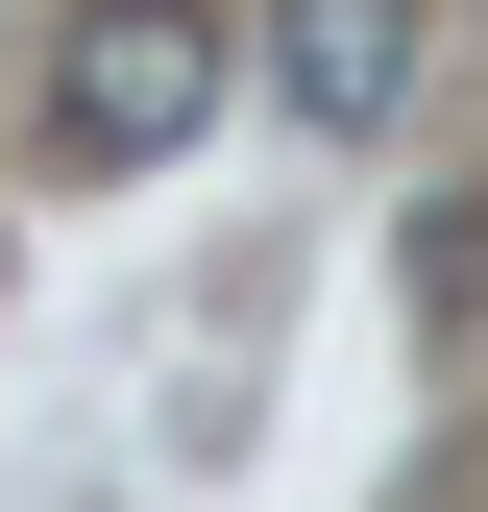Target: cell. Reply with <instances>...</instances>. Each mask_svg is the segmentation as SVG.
Masks as SVG:
<instances>
[{"instance_id":"6da1fadb","label":"cell","mask_w":488,"mask_h":512,"mask_svg":"<svg viewBox=\"0 0 488 512\" xmlns=\"http://www.w3.org/2000/svg\"><path fill=\"white\" fill-rule=\"evenodd\" d=\"M196 122H220V25H196V0H74L49 147H74V171H147V147H196Z\"/></svg>"},{"instance_id":"7a4b0ae2","label":"cell","mask_w":488,"mask_h":512,"mask_svg":"<svg viewBox=\"0 0 488 512\" xmlns=\"http://www.w3.org/2000/svg\"><path fill=\"white\" fill-rule=\"evenodd\" d=\"M269 74H293V122H415V0H269Z\"/></svg>"}]
</instances>
